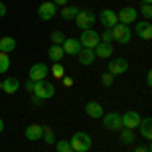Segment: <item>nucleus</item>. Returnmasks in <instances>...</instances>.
I'll return each mask as SVG.
<instances>
[{
  "label": "nucleus",
  "instance_id": "12",
  "mask_svg": "<svg viewBox=\"0 0 152 152\" xmlns=\"http://www.w3.org/2000/svg\"><path fill=\"white\" fill-rule=\"evenodd\" d=\"M99 23L104 24L105 28H112L118 24V12H114L112 8H104L99 12Z\"/></svg>",
  "mask_w": 152,
  "mask_h": 152
},
{
  "label": "nucleus",
  "instance_id": "22",
  "mask_svg": "<svg viewBox=\"0 0 152 152\" xmlns=\"http://www.w3.org/2000/svg\"><path fill=\"white\" fill-rule=\"evenodd\" d=\"M47 55H49V59L51 61H55V63H59L61 59H63V49H61V45H51L49 47V51H47Z\"/></svg>",
  "mask_w": 152,
  "mask_h": 152
},
{
  "label": "nucleus",
  "instance_id": "23",
  "mask_svg": "<svg viewBox=\"0 0 152 152\" xmlns=\"http://www.w3.org/2000/svg\"><path fill=\"white\" fill-rule=\"evenodd\" d=\"M77 12H79V8H77V6H63L59 14H61V18H63V20H73Z\"/></svg>",
  "mask_w": 152,
  "mask_h": 152
},
{
  "label": "nucleus",
  "instance_id": "8",
  "mask_svg": "<svg viewBox=\"0 0 152 152\" xmlns=\"http://www.w3.org/2000/svg\"><path fill=\"white\" fill-rule=\"evenodd\" d=\"M49 75V67L45 63H35L31 69H28V79L31 81H43Z\"/></svg>",
  "mask_w": 152,
  "mask_h": 152
},
{
  "label": "nucleus",
  "instance_id": "39",
  "mask_svg": "<svg viewBox=\"0 0 152 152\" xmlns=\"http://www.w3.org/2000/svg\"><path fill=\"white\" fill-rule=\"evenodd\" d=\"M142 2H144V4H150V2H152V0H142Z\"/></svg>",
  "mask_w": 152,
  "mask_h": 152
},
{
  "label": "nucleus",
  "instance_id": "37",
  "mask_svg": "<svg viewBox=\"0 0 152 152\" xmlns=\"http://www.w3.org/2000/svg\"><path fill=\"white\" fill-rule=\"evenodd\" d=\"M4 14H6V6H4V4H2V2H0V18H2V16H4Z\"/></svg>",
  "mask_w": 152,
  "mask_h": 152
},
{
  "label": "nucleus",
  "instance_id": "5",
  "mask_svg": "<svg viewBox=\"0 0 152 152\" xmlns=\"http://www.w3.org/2000/svg\"><path fill=\"white\" fill-rule=\"evenodd\" d=\"M104 120V126L105 130H110V132H118V130H122V116L118 114V112H110V114H104L102 116Z\"/></svg>",
  "mask_w": 152,
  "mask_h": 152
},
{
  "label": "nucleus",
  "instance_id": "41",
  "mask_svg": "<svg viewBox=\"0 0 152 152\" xmlns=\"http://www.w3.org/2000/svg\"><path fill=\"white\" fill-rule=\"evenodd\" d=\"M69 152H75V150H69Z\"/></svg>",
  "mask_w": 152,
  "mask_h": 152
},
{
  "label": "nucleus",
  "instance_id": "30",
  "mask_svg": "<svg viewBox=\"0 0 152 152\" xmlns=\"http://www.w3.org/2000/svg\"><path fill=\"white\" fill-rule=\"evenodd\" d=\"M112 41H114V39H112V31L105 28L104 33L99 35V43H110V45H112Z\"/></svg>",
  "mask_w": 152,
  "mask_h": 152
},
{
  "label": "nucleus",
  "instance_id": "17",
  "mask_svg": "<svg viewBox=\"0 0 152 152\" xmlns=\"http://www.w3.org/2000/svg\"><path fill=\"white\" fill-rule=\"evenodd\" d=\"M77 59H79V63H81V65H85V67H87V65H91L97 57H95L94 49H81V51L77 53Z\"/></svg>",
  "mask_w": 152,
  "mask_h": 152
},
{
  "label": "nucleus",
  "instance_id": "26",
  "mask_svg": "<svg viewBox=\"0 0 152 152\" xmlns=\"http://www.w3.org/2000/svg\"><path fill=\"white\" fill-rule=\"evenodd\" d=\"M120 138H122V142H124V144H132V142H134V138H136V136H134V130L124 128L122 132H120Z\"/></svg>",
  "mask_w": 152,
  "mask_h": 152
},
{
  "label": "nucleus",
  "instance_id": "25",
  "mask_svg": "<svg viewBox=\"0 0 152 152\" xmlns=\"http://www.w3.org/2000/svg\"><path fill=\"white\" fill-rule=\"evenodd\" d=\"M41 140H45L47 144H55V134H53V130H51V126H43V138Z\"/></svg>",
  "mask_w": 152,
  "mask_h": 152
},
{
  "label": "nucleus",
  "instance_id": "28",
  "mask_svg": "<svg viewBox=\"0 0 152 152\" xmlns=\"http://www.w3.org/2000/svg\"><path fill=\"white\" fill-rule=\"evenodd\" d=\"M51 73H53V77H57V79L65 77V69H63V65H61V63H55V65L51 67Z\"/></svg>",
  "mask_w": 152,
  "mask_h": 152
},
{
  "label": "nucleus",
  "instance_id": "9",
  "mask_svg": "<svg viewBox=\"0 0 152 152\" xmlns=\"http://www.w3.org/2000/svg\"><path fill=\"white\" fill-rule=\"evenodd\" d=\"M140 114L138 112H134V110H128L124 116H122V126L128 130H136L138 126H140Z\"/></svg>",
  "mask_w": 152,
  "mask_h": 152
},
{
  "label": "nucleus",
  "instance_id": "2",
  "mask_svg": "<svg viewBox=\"0 0 152 152\" xmlns=\"http://www.w3.org/2000/svg\"><path fill=\"white\" fill-rule=\"evenodd\" d=\"M110 31H112V39H114L116 43H120V45H128L130 39H132V28H130L128 24L118 23L116 26H112Z\"/></svg>",
  "mask_w": 152,
  "mask_h": 152
},
{
  "label": "nucleus",
  "instance_id": "21",
  "mask_svg": "<svg viewBox=\"0 0 152 152\" xmlns=\"http://www.w3.org/2000/svg\"><path fill=\"white\" fill-rule=\"evenodd\" d=\"M16 49V41L12 37H2L0 39V53H12Z\"/></svg>",
  "mask_w": 152,
  "mask_h": 152
},
{
  "label": "nucleus",
  "instance_id": "10",
  "mask_svg": "<svg viewBox=\"0 0 152 152\" xmlns=\"http://www.w3.org/2000/svg\"><path fill=\"white\" fill-rule=\"evenodd\" d=\"M128 71V61L126 59H112L107 63V73H112L114 77L116 75H124Z\"/></svg>",
  "mask_w": 152,
  "mask_h": 152
},
{
  "label": "nucleus",
  "instance_id": "40",
  "mask_svg": "<svg viewBox=\"0 0 152 152\" xmlns=\"http://www.w3.org/2000/svg\"><path fill=\"white\" fill-rule=\"evenodd\" d=\"M0 91H2V81H0Z\"/></svg>",
  "mask_w": 152,
  "mask_h": 152
},
{
  "label": "nucleus",
  "instance_id": "29",
  "mask_svg": "<svg viewBox=\"0 0 152 152\" xmlns=\"http://www.w3.org/2000/svg\"><path fill=\"white\" fill-rule=\"evenodd\" d=\"M55 144H57V152H69L71 150L69 140H59V142H55Z\"/></svg>",
  "mask_w": 152,
  "mask_h": 152
},
{
  "label": "nucleus",
  "instance_id": "11",
  "mask_svg": "<svg viewBox=\"0 0 152 152\" xmlns=\"http://www.w3.org/2000/svg\"><path fill=\"white\" fill-rule=\"evenodd\" d=\"M134 33L142 41H150L152 39V24L148 20H140V23H136V26H134Z\"/></svg>",
  "mask_w": 152,
  "mask_h": 152
},
{
  "label": "nucleus",
  "instance_id": "24",
  "mask_svg": "<svg viewBox=\"0 0 152 152\" xmlns=\"http://www.w3.org/2000/svg\"><path fill=\"white\" fill-rule=\"evenodd\" d=\"M10 69V55L8 53H0V75H4Z\"/></svg>",
  "mask_w": 152,
  "mask_h": 152
},
{
  "label": "nucleus",
  "instance_id": "7",
  "mask_svg": "<svg viewBox=\"0 0 152 152\" xmlns=\"http://www.w3.org/2000/svg\"><path fill=\"white\" fill-rule=\"evenodd\" d=\"M138 20V10L134 6H124L122 10L118 12V23L122 24H132Z\"/></svg>",
  "mask_w": 152,
  "mask_h": 152
},
{
  "label": "nucleus",
  "instance_id": "3",
  "mask_svg": "<svg viewBox=\"0 0 152 152\" xmlns=\"http://www.w3.org/2000/svg\"><path fill=\"white\" fill-rule=\"evenodd\" d=\"M33 95L39 97V99H51L55 95V85L47 79L43 81H35V89H33Z\"/></svg>",
  "mask_w": 152,
  "mask_h": 152
},
{
  "label": "nucleus",
  "instance_id": "27",
  "mask_svg": "<svg viewBox=\"0 0 152 152\" xmlns=\"http://www.w3.org/2000/svg\"><path fill=\"white\" fill-rule=\"evenodd\" d=\"M65 39H67V37L63 35L61 31H53V33H51V43H53V45H63Z\"/></svg>",
  "mask_w": 152,
  "mask_h": 152
},
{
  "label": "nucleus",
  "instance_id": "18",
  "mask_svg": "<svg viewBox=\"0 0 152 152\" xmlns=\"http://www.w3.org/2000/svg\"><path fill=\"white\" fill-rule=\"evenodd\" d=\"M85 114L89 118H102L104 116V107H102V104H97V102H87L85 104Z\"/></svg>",
  "mask_w": 152,
  "mask_h": 152
},
{
  "label": "nucleus",
  "instance_id": "32",
  "mask_svg": "<svg viewBox=\"0 0 152 152\" xmlns=\"http://www.w3.org/2000/svg\"><path fill=\"white\" fill-rule=\"evenodd\" d=\"M102 83H104L105 87H112V83H114V75H112V73H104V75H102Z\"/></svg>",
  "mask_w": 152,
  "mask_h": 152
},
{
  "label": "nucleus",
  "instance_id": "13",
  "mask_svg": "<svg viewBox=\"0 0 152 152\" xmlns=\"http://www.w3.org/2000/svg\"><path fill=\"white\" fill-rule=\"evenodd\" d=\"M37 12H39V18H41V20H51V18L57 14V6H55L53 2H43V4L37 8Z\"/></svg>",
  "mask_w": 152,
  "mask_h": 152
},
{
  "label": "nucleus",
  "instance_id": "38",
  "mask_svg": "<svg viewBox=\"0 0 152 152\" xmlns=\"http://www.w3.org/2000/svg\"><path fill=\"white\" fill-rule=\"evenodd\" d=\"M0 132H4V122L0 120Z\"/></svg>",
  "mask_w": 152,
  "mask_h": 152
},
{
  "label": "nucleus",
  "instance_id": "1",
  "mask_svg": "<svg viewBox=\"0 0 152 152\" xmlns=\"http://www.w3.org/2000/svg\"><path fill=\"white\" fill-rule=\"evenodd\" d=\"M69 144H71V150H75V152H89L91 150V138L85 132H75L71 136Z\"/></svg>",
  "mask_w": 152,
  "mask_h": 152
},
{
  "label": "nucleus",
  "instance_id": "4",
  "mask_svg": "<svg viewBox=\"0 0 152 152\" xmlns=\"http://www.w3.org/2000/svg\"><path fill=\"white\" fill-rule=\"evenodd\" d=\"M79 43H81L83 49H95L99 45V35L95 33L94 28H85L79 37Z\"/></svg>",
  "mask_w": 152,
  "mask_h": 152
},
{
  "label": "nucleus",
  "instance_id": "31",
  "mask_svg": "<svg viewBox=\"0 0 152 152\" xmlns=\"http://www.w3.org/2000/svg\"><path fill=\"white\" fill-rule=\"evenodd\" d=\"M140 14L144 16V18H146V20H148V18L152 16V6H150V4H142V8H140Z\"/></svg>",
  "mask_w": 152,
  "mask_h": 152
},
{
  "label": "nucleus",
  "instance_id": "20",
  "mask_svg": "<svg viewBox=\"0 0 152 152\" xmlns=\"http://www.w3.org/2000/svg\"><path fill=\"white\" fill-rule=\"evenodd\" d=\"M138 128H140V134H142L144 140H150V138H152V120H150V118H144Z\"/></svg>",
  "mask_w": 152,
  "mask_h": 152
},
{
  "label": "nucleus",
  "instance_id": "16",
  "mask_svg": "<svg viewBox=\"0 0 152 152\" xmlns=\"http://www.w3.org/2000/svg\"><path fill=\"white\" fill-rule=\"evenodd\" d=\"M18 89H20V81H18L16 77H6V79L2 81V91H4V94L12 95V94H16Z\"/></svg>",
  "mask_w": 152,
  "mask_h": 152
},
{
  "label": "nucleus",
  "instance_id": "14",
  "mask_svg": "<svg viewBox=\"0 0 152 152\" xmlns=\"http://www.w3.org/2000/svg\"><path fill=\"white\" fill-rule=\"evenodd\" d=\"M61 49H63L65 55H73V57H75L83 47H81V43H79V39H65L63 45H61Z\"/></svg>",
  "mask_w": 152,
  "mask_h": 152
},
{
  "label": "nucleus",
  "instance_id": "34",
  "mask_svg": "<svg viewBox=\"0 0 152 152\" xmlns=\"http://www.w3.org/2000/svg\"><path fill=\"white\" fill-rule=\"evenodd\" d=\"M61 79H63V85H65V87H71V85H73V79H71V77H61Z\"/></svg>",
  "mask_w": 152,
  "mask_h": 152
},
{
  "label": "nucleus",
  "instance_id": "19",
  "mask_svg": "<svg viewBox=\"0 0 152 152\" xmlns=\"http://www.w3.org/2000/svg\"><path fill=\"white\" fill-rule=\"evenodd\" d=\"M94 53H95V57H99V59H110L112 53H114V47H112L110 43H99V45L94 49Z\"/></svg>",
  "mask_w": 152,
  "mask_h": 152
},
{
  "label": "nucleus",
  "instance_id": "33",
  "mask_svg": "<svg viewBox=\"0 0 152 152\" xmlns=\"http://www.w3.org/2000/svg\"><path fill=\"white\" fill-rule=\"evenodd\" d=\"M24 87H26V91H31V94H33V89H35V81H31V79H28V81L24 83Z\"/></svg>",
  "mask_w": 152,
  "mask_h": 152
},
{
  "label": "nucleus",
  "instance_id": "15",
  "mask_svg": "<svg viewBox=\"0 0 152 152\" xmlns=\"http://www.w3.org/2000/svg\"><path fill=\"white\" fill-rule=\"evenodd\" d=\"M24 136H26V140H31V142L41 140V138H43V126H41V124H31V126H26Z\"/></svg>",
  "mask_w": 152,
  "mask_h": 152
},
{
  "label": "nucleus",
  "instance_id": "35",
  "mask_svg": "<svg viewBox=\"0 0 152 152\" xmlns=\"http://www.w3.org/2000/svg\"><path fill=\"white\" fill-rule=\"evenodd\" d=\"M67 2H69V0H53V4H55V6H61V8L67 6Z\"/></svg>",
  "mask_w": 152,
  "mask_h": 152
},
{
  "label": "nucleus",
  "instance_id": "6",
  "mask_svg": "<svg viewBox=\"0 0 152 152\" xmlns=\"http://www.w3.org/2000/svg\"><path fill=\"white\" fill-rule=\"evenodd\" d=\"M73 20H75V24H77L79 28L85 31V28H91V26H94L95 14L91 10H79L77 14H75V18H73Z\"/></svg>",
  "mask_w": 152,
  "mask_h": 152
},
{
  "label": "nucleus",
  "instance_id": "36",
  "mask_svg": "<svg viewBox=\"0 0 152 152\" xmlns=\"http://www.w3.org/2000/svg\"><path fill=\"white\" fill-rule=\"evenodd\" d=\"M134 152H150V146H136Z\"/></svg>",
  "mask_w": 152,
  "mask_h": 152
}]
</instances>
